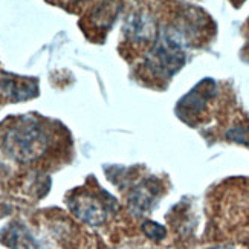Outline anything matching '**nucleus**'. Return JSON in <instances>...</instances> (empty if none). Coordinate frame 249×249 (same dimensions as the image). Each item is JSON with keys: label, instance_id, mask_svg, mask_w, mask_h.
I'll use <instances>...</instances> for the list:
<instances>
[{"label": "nucleus", "instance_id": "nucleus-12", "mask_svg": "<svg viewBox=\"0 0 249 249\" xmlns=\"http://www.w3.org/2000/svg\"><path fill=\"white\" fill-rule=\"evenodd\" d=\"M217 249H226V248H217ZM228 249H234V248H228Z\"/></svg>", "mask_w": 249, "mask_h": 249}, {"label": "nucleus", "instance_id": "nucleus-3", "mask_svg": "<svg viewBox=\"0 0 249 249\" xmlns=\"http://www.w3.org/2000/svg\"><path fill=\"white\" fill-rule=\"evenodd\" d=\"M106 196L107 194L100 197L93 193L81 191L68 199V207L81 222L90 226H101L109 215V203H113L112 197L106 199Z\"/></svg>", "mask_w": 249, "mask_h": 249}, {"label": "nucleus", "instance_id": "nucleus-2", "mask_svg": "<svg viewBox=\"0 0 249 249\" xmlns=\"http://www.w3.org/2000/svg\"><path fill=\"white\" fill-rule=\"evenodd\" d=\"M185 37L179 31H160L153 48L145 55L148 72L158 78H171L185 64Z\"/></svg>", "mask_w": 249, "mask_h": 249}, {"label": "nucleus", "instance_id": "nucleus-6", "mask_svg": "<svg viewBox=\"0 0 249 249\" xmlns=\"http://www.w3.org/2000/svg\"><path fill=\"white\" fill-rule=\"evenodd\" d=\"M0 240L9 249H41L40 243L23 223L14 222L2 231Z\"/></svg>", "mask_w": 249, "mask_h": 249}, {"label": "nucleus", "instance_id": "nucleus-4", "mask_svg": "<svg viewBox=\"0 0 249 249\" xmlns=\"http://www.w3.org/2000/svg\"><path fill=\"white\" fill-rule=\"evenodd\" d=\"M124 34L130 41L148 43L156 38V20L142 11L132 13L124 23Z\"/></svg>", "mask_w": 249, "mask_h": 249}, {"label": "nucleus", "instance_id": "nucleus-9", "mask_svg": "<svg viewBox=\"0 0 249 249\" xmlns=\"http://www.w3.org/2000/svg\"><path fill=\"white\" fill-rule=\"evenodd\" d=\"M142 231L145 232V235L148 239H153V240H162L167 234V230L164 228L162 225L156 223V222H144L142 223Z\"/></svg>", "mask_w": 249, "mask_h": 249}, {"label": "nucleus", "instance_id": "nucleus-7", "mask_svg": "<svg viewBox=\"0 0 249 249\" xmlns=\"http://www.w3.org/2000/svg\"><path fill=\"white\" fill-rule=\"evenodd\" d=\"M205 84H207V80L202 81L199 86H196V88H194L185 96V98H182L180 107L187 113L197 115L205 107V103H207V100L214 93V86H213V88H205Z\"/></svg>", "mask_w": 249, "mask_h": 249}, {"label": "nucleus", "instance_id": "nucleus-10", "mask_svg": "<svg viewBox=\"0 0 249 249\" xmlns=\"http://www.w3.org/2000/svg\"><path fill=\"white\" fill-rule=\"evenodd\" d=\"M226 136H228L231 141H235V142L249 147V127L237 125V127L231 128L230 132L226 133Z\"/></svg>", "mask_w": 249, "mask_h": 249}, {"label": "nucleus", "instance_id": "nucleus-8", "mask_svg": "<svg viewBox=\"0 0 249 249\" xmlns=\"http://www.w3.org/2000/svg\"><path fill=\"white\" fill-rule=\"evenodd\" d=\"M155 193L151 191L150 185H139L132 190L128 196V208L135 215H142L148 213V210L153 205Z\"/></svg>", "mask_w": 249, "mask_h": 249}, {"label": "nucleus", "instance_id": "nucleus-11", "mask_svg": "<svg viewBox=\"0 0 249 249\" xmlns=\"http://www.w3.org/2000/svg\"><path fill=\"white\" fill-rule=\"evenodd\" d=\"M72 2H84V0H72Z\"/></svg>", "mask_w": 249, "mask_h": 249}, {"label": "nucleus", "instance_id": "nucleus-5", "mask_svg": "<svg viewBox=\"0 0 249 249\" xmlns=\"http://www.w3.org/2000/svg\"><path fill=\"white\" fill-rule=\"evenodd\" d=\"M0 92L13 101H25L37 96L38 84L37 80L16 77V75H3L0 78Z\"/></svg>", "mask_w": 249, "mask_h": 249}, {"label": "nucleus", "instance_id": "nucleus-1", "mask_svg": "<svg viewBox=\"0 0 249 249\" xmlns=\"http://www.w3.org/2000/svg\"><path fill=\"white\" fill-rule=\"evenodd\" d=\"M49 147V135L40 121L32 116H25L6 130L2 138L5 153L17 162L37 160L46 153Z\"/></svg>", "mask_w": 249, "mask_h": 249}]
</instances>
